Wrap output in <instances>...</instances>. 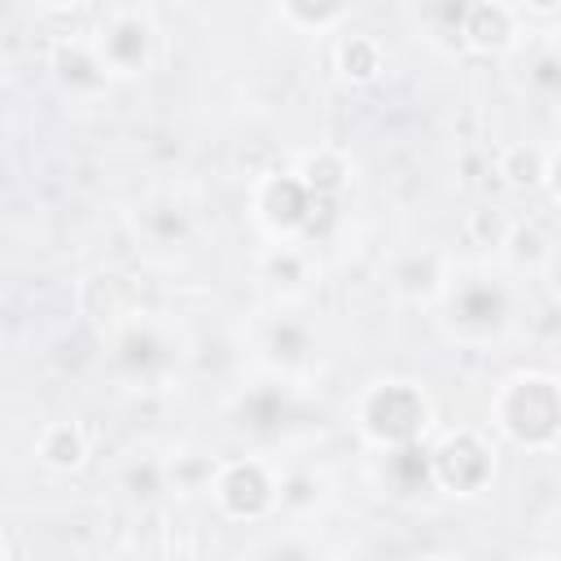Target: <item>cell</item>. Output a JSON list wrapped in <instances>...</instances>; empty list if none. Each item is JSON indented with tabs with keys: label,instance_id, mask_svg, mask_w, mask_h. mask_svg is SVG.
Instances as JSON below:
<instances>
[{
	"label": "cell",
	"instance_id": "1",
	"mask_svg": "<svg viewBox=\"0 0 561 561\" xmlns=\"http://www.w3.org/2000/svg\"><path fill=\"white\" fill-rule=\"evenodd\" d=\"M495 425L530 447V451H552L557 434H561V399H557V377L552 373H522L513 381L500 386L495 403Z\"/></svg>",
	"mask_w": 561,
	"mask_h": 561
},
{
	"label": "cell",
	"instance_id": "2",
	"mask_svg": "<svg viewBox=\"0 0 561 561\" xmlns=\"http://www.w3.org/2000/svg\"><path fill=\"white\" fill-rule=\"evenodd\" d=\"M425 421H430V403H425V394L412 381H381L359 403V425L381 447L416 443Z\"/></svg>",
	"mask_w": 561,
	"mask_h": 561
},
{
	"label": "cell",
	"instance_id": "3",
	"mask_svg": "<svg viewBox=\"0 0 561 561\" xmlns=\"http://www.w3.org/2000/svg\"><path fill=\"white\" fill-rule=\"evenodd\" d=\"M491 473H495V456H491L486 438L473 430H456L430 451V482L451 495L482 491L491 482Z\"/></svg>",
	"mask_w": 561,
	"mask_h": 561
},
{
	"label": "cell",
	"instance_id": "4",
	"mask_svg": "<svg viewBox=\"0 0 561 561\" xmlns=\"http://www.w3.org/2000/svg\"><path fill=\"white\" fill-rule=\"evenodd\" d=\"M92 53L105 75H140L153 57V22L140 9H110L101 18Z\"/></svg>",
	"mask_w": 561,
	"mask_h": 561
},
{
	"label": "cell",
	"instance_id": "5",
	"mask_svg": "<svg viewBox=\"0 0 561 561\" xmlns=\"http://www.w3.org/2000/svg\"><path fill=\"white\" fill-rule=\"evenodd\" d=\"M215 500L228 517L237 522H259L272 513V504L280 500V486L272 482V473L259 460H232L215 473Z\"/></svg>",
	"mask_w": 561,
	"mask_h": 561
},
{
	"label": "cell",
	"instance_id": "6",
	"mask_svg": "<svg viewBox=\"0 0 561 561\" xmlns=\"http://www.w3.org/2000/svg\"><path fill=\"white\" fill-rule=\"evenodd\" d=\"M447 316H451V329L465 333V337H491L504 320H508V289L491 276H469L451 289V302H447Z\"/></svg>",
	"mask_w": 561,
	"mask_h": 561
},
{
	"label": "cell",
	"instance_id": "7",
	"mask_svg": "<svg viewBox=\"0 0 561 561\" xmlns=\"http://www.w3.org/2000/svg\"><path fill=\"white\" fill-rule=\"evenodd\" d=\"M517 26H522V18L513 13V4H500V0H473V4H460L456 44L495 57V53H508V48L517 44Z\"/></svg>",
	"mask_w": 561,
	"mask_h": 561
},
{
	"label": "cell",
	"instance_id": "8",
	"mask_svg": "<svg viewBox=\"0 0 561 561\" xmlns=\"http://www.w3.org/2000/svg\"><path fill=\"white\" fill-rule=\"evenodd\" d=\"M316 210V197L302 188L298 175H267L259 184V215L276 232H302Z\"/></svg>",
	"mask_w": 561,
	"mask_h": 561
},
{
	"label": "cell",
	"instance_id": "9",
	"mask_svg": "<svg viewBox=\"0 0 561 561\" xmlns=\"http://www.w3.org/2000/svg\"><path fill=\"white\" fill-rule=\"evenodd\" d=\"M114 359H118V368H123L127 377H136V381H153V377L171 364L167 342H162L153 329H145V324H127V329L118 333Z\"/></svg>",
	"mask_w": 561,
	"mask_h": 561
},
{
	"label": "cell",
	"instance_id": "10",
	"mask_svg": "<svg viewBox=\"0 0 561 561\" xmlns=\"http://www.w3.org/2000/svg\"><path fill=\"white\" fill-rule=\"evenodd\" d=\"M381 473H386V482H390L394 495H416V491L434 486L430 482V447H421V438L416 443H403V447H386Z\"/></svg>",
	"mask_w": 561,
	"mask_h": 561
},
{
	"label": "cell",
	"instance_id": "11",
	"mask_svg": "<svg viewBox=\"0 0 561 561\" xmlns=\"http://www.w3.org/2000/svg\"><path fill=\"white\" fill-rule=\"evenodd\" d=\"M500 175H504V184L508 188H539V184H552V153L548 149H539V145H508L504 153H500Z\"/></svg>",
	"mask_w": 561,
	"mask_h": 561
},
{
	"label": "cell",
	"instance_id": "12",
	"mask_svg": "<svg viewBox=\"0 0 561 561\" xmlns=\"http://www.w3.org/2000/svg\"><path fill=\"white\" fill-rule=\"evenodd\" d=\"M53 70H57V79L70 88V92H96V88H105V70H101V61H96V53H92V44H57V53H53Z\"/></svg>",
	"mask_w": 561,
	"mask_h": 561
},
{
	"label": "cell",
	"instance_id": "13",
	"mask_svg": "<svg viewBox=\"0 0 561 561\" xmlns=\"http://www.w3.org/2000/svg\"><path fill=\"white\" fill-rule=\"evenodd\" d=\"M289 421V399L276 390V386H263V390H250L241 403H237V425L241 430H254V434H272Z\"/></svg>",
	"mask_w": 561,
	"mask_h": 561
},
{
	"label": "cell",
	"instance_id": "14",
	"mask_svg": "<svg viewBox=\"0 0 561 561\" xmlns=\"http://www.w3.org/2000/svg\"><path fill=\"white\" fill-rule=\"evenodd\" d=\"M83 456H88V443L75 421H57L39 434V460L53 469H75V465H83Z\"/></svg>",
	"mask_w": 561,
	"mask_h": 561
},
{
	"label": "cell",
	"instance_id": "15",
	"mask_svg": "<svg viewBox=\"0 0 561 561\" xmlns=\"http://www.w3.org/2000/svg\"><path fill=\"white\" fill-rule=\"evenodd\" d=\"M298 180H302V188L311 193V197H333V193H342V184H346V162L337 158V153H329V149H320V153H307L302 158V167H298Z\"/></svg>",
	"mask_w": 561,
	"mask_h": 561
},
{
	"label": "cell",
	"instance_id": "16",
	"mask_svg": "<svg viewBox=\"0 0 561 561\" xmlns=\"http://www.w3.org/2000/svg\"><path fill=\"white\" fill-rule=\"evenodd\" d=\"M337 70L351 83H373L381 70V44L373 35H346L337 48Z\"/></svg>",
	"mask_w": 561,
	"mask_h": 561
},
{
	"label": "cell",
	"instance_id": "17",
	"mask_svg": "<svg viewBox=\"0 0 561 561\" xmlns=\"http://www.w3.org/2000/svg\"><path fill=\"white\" fill-rule=\"evenodd\" d=\"M307 351H311V333H307L302 324L276 320V324L267 329V355H272L276 364H298V359H307Z\"/></svg>",
	"mask_w": 561,
	"mask_h": 561
},
{
	"label": "cell",
	"instance_id": "18",
	"mask_svg": "<svg viewBox=\"0 0 561 561\" xmlns=\"http://www.w3.org/2000/svg\"><path fill=\"white\" fill-rule=\"evenodd\" d=\"M504 245H508V254H513L517 263H539V259L548 254V237H543L535 224H513L508 237H504Z\"/></svg>",
	"mask_w": 561,
	"mask_h": 561
},
{
	"label": "cell",
	"instance_id": "19",
	"mask_svg": "<svg viewBox=\"0 0 561 561\" xmlns=\"http://www.w3.org/2000/svg\"><path fill=\"white\" fill-rule=\"evenodd\" d=\"M473 228H482L478 245H504L513 219H504L500 206H478V210H469V219H465V232H473Z\"/></svg>",
	"mask_w": 561,
	"mask_h": 561
},
{
	"label": "cell",
	"instance_id": "20",
	"mask_svg": "<svg viewBox=\"0 0 561 561\" xmlns=\"http://www.w3.org/2000/svg\"><path fill=\"white\" fill-rule=\"evenodd\" d=\"M434 280H438V263H434L430 254H425V259H421V254H412L408 263H399V267H394V285H399L403 294H425Z\"/></svg>",
	"mask_w": 561,
	"mask_h": 561
},
{
	"label": "cell",
	"instance_id": "21",
	"mask_svg": "<svg viewBox=\"0 0 561 561\" xmlns=\"http://www.w3.org/2000/svg\"><path fill=\"white\" fill-rule=\"evenodd\" d=\"M285 18L320 31V26L342 22V18H346V4H302V0H289V4H285Z\"/></svg>",
	"mask_w": 561,
	"mask_h": 561
},
{
	"label": "cell",
	"instance_id": "22",
	"mask_svg": "<svg viewBox=\"0 0 561 561\" xmlns=\"http://www.w3.org/2000/svg\"><path fill=\"white\" fill-rule=\"evenodd\" d=\"M307 276V263H302V254L294 250V245H280L272 259H267V280H276V285H298Z\"/></svg>",
	"mask_w": 561,
	"mask_h": 561
},
{
	"label": "cell",
	"instance_id": "23",
	"mask_svg": "<svg viewBox=\"0 0 561 561\" xmlns=\"http://www.w3.org/2000/svg\"><path fill=\"white\" fill-rule=\"evenodd\" d=\"M145 224H149V232H153L158 241H175V237L184 232V210H180V206H149Z\"/></svg>",
	"mask_w": 561,
	"mask_h": 561
},
{
	"label": "cell",
	"instance_id": "24",
	"mask_svg": "<svg viewBox=\"0 0 561 561\" xmlns=\"http://www.w3.org/2000/svg\"><path fill=\"white\" fill-rule=\"evenodd\" d=\"M127 486H131V495H158V491H162V465H158V460L131 465V469H127Z\"/></svg>",
	"mask_w": 561,
	"mask_h": 561
},
{
	"label": "cell",
	"instance_id": "25",
	"mask_svg": "<svg viewBox=\"0 0 561 561\" xmlns=\"http://www.w3.org/2000/svg\"><path fill=\"white\" fill-rule=\"evenodd\" d=\"M263 561H320V557H316L307 543H276Z\"/></svg>",
	"mask_w": 561,
	"mask_h": 561
},
{
	"label": "cell",
	"instance_id": "26",
	"mask_svg": "<svg viewBox=\"0 0 561 561\" xmlns=\"http://www.w3.org/2000/svg\"><path fill=\"white\" fill-rule=\"evenodd\" d=\"M535 79H539L548 92H557V83H561V79H557V57H543V61L535 66Z\"/></svg>",
	"mask_w": 561,
	"mask_h": 561
},
{
	"label": "cell",
	"instance_id": "27",
	"mask_svg": "<svg viewBox=\"0 0 561 561\" xmlns=\"http://www.w3.org/2000/svg\"><path fill=\"white\" fill-rule=\"evenodd\" d=\"M0 561H9V543H4V535H0Z\"/></svg>",
	"mask_w": 561,
	"mask_h": 561
},
{
	"label": "cell",
	"instance_id": "28",
	"mask_svg": "<svg viewBox=\"0 0 561 561\" xmlns=\"http://www.w3.org/2000/svg\"><path fill=\"white\" fill-rule=\"evenodd\" d=\"M123 561H158V557H123Z\"/></svg>",
	"mask_w": 561,
	"mask_h": 561
},
{
	"label": "cell",
	"instance_id": "29",
	"mask_svg": "<svg viewBox=\"0 0 561 561\" xmlns=\"http://www.w3.org/2000/svg\"><path fill=\"white\" fill-rule=\"evenodd\" d=\"M425 561H460V557H425Z\"/></svg>",
	"mask_w": 561,
	"mask_h": 561
},
{
	"label": "cell",
	"instance_id": "30",
	"mask_svg": "<svg viewBox=\"0 0 561 561\" xmlns=\"http://www.w3.org/2000/svg\"><path fill=\"white\" fill-rule=\"evenodd\" d=\"M535 561H557V557H535Z\"/></svg>",
	"mask_w": 561,
	"mask_h": 561
}]
</instances>
